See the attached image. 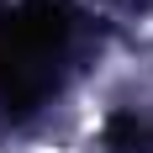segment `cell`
<instances>
[{
	"label": "cell",
	"instance_id": "6da1fadb",
	"mask_svg": "<svg viewBox=\"0 0 153 153\" xmlns=\"http://www.w3.org/2000/svg\"><path fill=\"white\" fill-rule=\"evenodd\" d=\"M74 42L69 0H0V111L27 116L58 90V69Z\"/></svg>",
	"mask_w": 153,
	"mask_h": 153
},
{
	"label": "cell",
	"instance_id": "7a4b0ae2",
	"mask_svg": "<svg viewBox=\"0 0 153 153\" xmlns=\"http://www.w3.org/2000/svg\"><path fill=\"white\" fill-rule=\"evenodd\" d=\"M106 143H111V153H153V116H137V111L111 116Z\"/></svg>",
	"mask_w": 153,
	"mask_h": 153
}]
</instances>
